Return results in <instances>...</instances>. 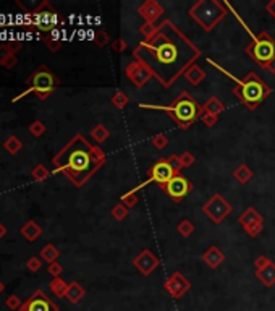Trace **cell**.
I'll return each mask as SVG.
<instances>
[{"label": "cell", "mask_w": 275, "mask_h": 311, "mask_svg": "<svg viewBox=\"0 0 275 311\" xmlns=\"http://www.w3.org/2000/svg\"><path fill=\"white\" fill-rule=\"evenodd\" d=\"M241 23L243 19L238 18ZM244 29L248 31V34L251 36V41L248 46H246L244 52L253 58V60L258 63L260 68H265L270 62L275 60V39L270 36L267 31H260L259 34H254L251 29L248 28V24L243 23Z\"/></svg>", "instance_id": "7"}, {"label": "cell", "mask_w": 275, "mask_h": 311, "mask_svg": "<svg viewBox=\"0 0 275 311\" xmlns=\"http://www.w3.org/2000/svg\"><path fill=\"white\" fill-rule=\"evenodd\" d=\"M41 39L42 42L46 44L47 49H49L50 52H59L60 47H62V39L59 36V31H50V33H46V34H41Z\"/></svg>", "instance_id": "24"}, {"label": "cell", "mask_w": 275, "mask_h": 311, "mask_svg": "<svg viewBox=\"0 0 275 311\" xmlns=\"http://www.w3.org/2000/svg\"><path fill=\"white\" fill-rule=\"evenodd\" d=\"M60 21H62L60 13L57 12L55 7L50 2L44 0V2H41L32 12H26L23 28H25L26 31H34V33L39 31L41 34H46V33L55 31Z\"/></svg>", "instance_id": "6"}, {"label": "cell", "mask_w": 275, "mask_h": 311, "mask_svg": "<svg viewBox=\"0 0 275 311\" xmlns=\"http://www.w3.org/2000/svg\"><path fill=\"white\" fill-rule=\"evenodd\" d=\"M163 289L173 300L183 298V295H186L191 289V282L186 279L181 272H173L163 284Z\"/></svg>", "instance_id": "13"}, {"label": "cell", "mask_w": 275, "mask_h": 311, "mask_svg": "<svg viewBox=\"0 0 275 311\" xmlns=\"http://www.w3.org/2000/svg\"><path fill=\"white\" fill-rule=\"evenodd\" d=\"M177 232L180 233L183 238H188V237H191L193 232H194V225H193L191 221H188V219H183V221L177 225Z\"/></svg>", "instance_id": "35"}, {"label": "cell", "mask_w": 275, "mask_h": 311, "mask_svg": "<svg viewBox=\"0 0 275 311\" xmlns=\"http://www.w3.org/2000/svg\"><path fill=\"white\" fill-rule=\"evenodd\" d=\"M202 212L209 217V221L214 224H222L231 212V204L222 196V194L215 193L209 198V201L204 203L202 206Z\"/></svg>", "instance_id": "10"}, {"label": "cell", "mask_w": 275, "mask_h": 311, "mask_svg": "<svg viewBox=\"0 0 275 311\" xmlns=\"http://www.w3.org/2000/svg\"><path fill=\"white\" fill-rule=\"evenodd\" d=\"M207 63H210L212 67H215L217 70L225 73L230 80L235 81V87L231 89V92L238 97V99L241 101V104H243L248 110L258 109V107L269 97L270 91H272L267 83H265L262 78L254 71H249L243 80H240V78H236L235 75H231L230 71H226L225 68H222L219 63L214 62L212 58H207Z\"/></svg>", "instance_id": "3"}, {"label": "cell", "mask_w": 275, "mask_h": 311, "mask_svg": "<svg viewBox=\"0 0 275 311\" xmlns=\"http://www.w3.org/2000/svg\"><path fill=\"white\" fill-rule=\"evenodd\" d=\"M186 78V81L190 83L191 86H199L202 81L206 80V71L202 70V68L199 65H191L188 70L185 71V75H183Z\"/></svg>", "instance_id": "21"}, {"label": "cell", "mask_w": 275, "mask_h": 311, "mask_svg": "<svg viewBox=\"0 0 275 311\" xmlns=\"http://www.w3.org/2000/svg\"><path fill=\"white\" fill-rule=\"evenodd\" d=\"M134 60L144 63L163 87H172L201 57L196 44L170 19L151 39H144L133 51Z\"/></svg>", "instance_id": "1"}, {"label": "cell", "mask_w": 275, "mask_h": 311, "mask_svg": "<svg viewBox=\"0 0 275 311\" xmlns=\"http://www.w3.org/2000/svg\"><path fill=\"white\" fill-rule=\"evenodd\" d=\"M122 204H125L128 209L129 207H134L138 203V194L136 193H131V191H127L125 194H122V201H120Z\"/></svg>", "instance_id": "38"}, {"label": "cell", "mask_w": 275, "mask_h": 311, "mask_svg": "<svg viewBox=\"0 0 275 311\" xmlns=\"http://www.w3.org/2000/svg\"><path fill=\"white\" fill-rule=\"evenodd\" d=\"M20 311H60V310L44 292L36 290L34 294L23 303Z\"/></svg>", "instance_id": "14"}, {"label": "cell", "mask_w": 275, "mask_h": 311, "mask_svg": "<svg viewBox=\"0 0 275 311\" xmlns=\"http://www.w3.org/2000/svg\"><path fill=\"white\" fill-rule=\"evenodd\" d=\"M105 160L107 156L99 146L89 143L83 135H75L54 156L52 164L55 172H62L75 187L81 188L104 167Z\"/></svg>", "instance_id": "2"}, {"label": "cell", "mask_w": 275, "mask_h": 311, "mask_svg": "<svg viewBox=\"0 0 275 311\" xmlns=\"http://www.w3.org/2000/svg\"><path fill=\"white\" fill-rule=\"evenodd\" d=\"M26 267H28V271H30V272H37L42 267V259H41V258H37V256H32V258L28 259Z\"/></svg>", "instance_id": "44"}, {"label": "cell", "mask_w": 275, "mask_h": 311, "mask_svg": "<svg viewBox=\"0 0 275 311\" xmlns=\"http://www.w3.org/2000/svg\"><path fill=\"white\" fill-rule=\"evenodd\" d=\"M175 175H178V172H177L175 169H173V165H172L170 160H168V157H161L156 164L152 165L151 169H149L147 178L144 180L143 183H139L136 188L129 190V191H131V193H136V191H139L141 188L147 187L149 183H157L159 187L162 188L163 185H167L173 177H175Z\"/></svg>", "instance_id": "9"}, {"label": "cell", "mask_w": 275, "mask_h": 311, "mask_svg": "<svg viewBox=\"0 0 275 311\" xmlns=\"http://www.w3.org/2000/svg\"><path fill=\"white\" fill-rule=\"evenodd\" d=\"M21 235L26 238L28 242H36L37 238L42 235V228L39 224L34 221H28L25 225L21 227Z\"/></svg>", "instance_id": "23"}, {"label": "cell", "mask_w": 275, "mask_h": 311, "mask_svg": "<svg viewBox=\"0 0 275 311\" xmlns=\"http://www.w3.org/2000/svg\"><path fill=\"white\" fill-rule=\"evenodd\" d=\"M159 29H161V24L157 26L156 23H146V21H144L141 26H139V33L143 34L144 39H151L154 34L159 31Z\"/></svg>", "instance_id": "34"}, {"label": "cell", "mask_w": 275, "mask_h": 311, "mask_svg": "<svg viewBox=\"0 0 275 311\" xmlns=\"http://www.w3.org/2000/svg\"><path fill=\"white\" fill-rule=\"evenodd\" d=\"M193 188H194L193 187V183L181 173L175 175L170 182L162 187V190L165 191V194L172 199L173 203H181L183 199L193 191Z\"/></svg>", "instance_id": "11"}, {"label": "cell", "mask_w": 275, "mask_h": 311, "mask_svg": "<svg viewBox=\"0 0 275 311\" xmlns=\"http://www.w3.org/2000/svg\"><path fill=\"white\" fill-rule=\"evenodd\" d=\"M30 133H31L32 136H36V138H37V136H42V135L46 133V125L42 123L41 120H34V121H32V123L30 125Z\"/></svg>", "instance_id": "40"}, {"label": "cell", "mask_w": 275, "mask_h": 311, "mask_svg": "<svg viewBox=\"0 0 275 311\" xmlns=\"http://www.w3.org/2000/svg\"><path fill=\"white\" fill-rule=\"evenodd\" d=\"M60 256V251L57 250V246H54L52 243H47L46 246H42V250L39 253V258L41 259H44L46 262H55L57 258Z\"/></svg>", "instance_id": "28"}, {"label": "cell", "mask_w": 275, "mask_h": 311, "mask_svg": "<svg viewBox=\"0 0 275 311\" xmlns=\"http://www.w3.org/2000/svg\"><path fill=\"white\" fill-rule=\"evenodd\" d=\"M91 136H93V139L96 143H104V141L110 136V130L105 125L97 123L93 130H91Z\"/></svg>", "instance_id": "29"}, {"label": "cell", "mask_w": 275, "mask_h": 311, "mask_svg": "<svg viewBox=\"0 0 275 311\" xmlns=\"http://www.w3.org/2000/svg\"><path fill=\"white\" fill-rule=\"evenodd\" d=\"M50 292L54 294L55 296H59V298H64L66 295V290H68V284L62 279V277H54V279L50 280Z\"/></svg>", "instance_id": "27"}, {"label": "cell", "mask_w": 275, "mask_h": 311, "mask_svg": "<svg viewBox=\"0 0 275 311\" xmlns=\"http://www.w3.org/2000/svg\"><path fill=\"white\" fill-rule=\"evenodd\" d=\"M5 290V285H3V282L0 280V295H2V292Z\"/></svg>", "instance_id": "51"}, {"label": "cell", "mask_w": 275, "mask_h": 311, "mask_svg": "<svg viewBox=\"0 0 275 311\" xmlns=\"http://www.w3.org/2000/svg\"><path fill=\"white\" fill-rule=\"evenodd\" d=\"M238 222L243 227H246V225H251V224H256V222H264V219H262V216H260L258 211H256L254 207H248L238 217Z\"/></svg>", "instance_id": "26"}, {"label": "cell", "mask_w": 275, "mask_h": 311, "mask_svg": "<svg viewBox=\"0 0 275 311\" xmlns=\"http://www.w3.org/2000/svg\"><path fill=\"white\" fill-rule=\"evenodd\" d=\"M21 49V42L0 44V65L12 70L16 65V52Z\"/></svg>", "instance_id": "17"}, {"label": "cell", "mask_w": 275, "mask_h": 311, "mask_svg": "<svg viewBox=\"0 0 275 311\" xmlns=\"http://www.w3.org/2000/svg\"><path fill=\"white\" fill-rule=\"evenodd\" d=\"M152 144H154V148L159 149V151L165 149L167 146H168V138H167V135H163V133L156 135V136L152 138Z\"/></svg>", "instance_id": "39"}, {"label": "cell", "mask_w": 275, "mask_h": 311, "mask_svg": "<svg viewBox=\"0 0 275 311\" xmlns=\"http://www.w3.org/2000/svg\"><path fill=\"white\" fill-rule=\"evenodd\" d=\"M178 159H180V164H181L183 169L191 167V165L196 162V156H193L190 151H185L183 154H180L178 156Z\"/></svg>", "instance_id": "37"}, {"label": "cell", "mask_w": 275, "mask_h": 311, "mask_svg": "<svg viewBox=\"0 0 275 311\" xmlns=\"http://www.w3.org/2000/svg\"><path fill=\"white\" fill-rule=\"evenodd\" d=\"M5 233H7V227L3 225L2 222H0V238H2L3 235H5Z\"/></svg>", "instance_id": "50"}, {"label": "cell", "mask_w": 275, "mask_h": 311, "mask_svg": "<svg viewBox=\"0 0 275 311\" xmlns=\"http://www.w3.org/2000/svg\"><path fill=\"white\" fill-rule=\"evenodd\" d=\"M31 177L34 178L36 182H44V180H47L50 177V172H49V169H47L44 164H37L36 167L32 169Z\"/></svg>", "instance_id": "32"}, {"label": "cell", "mask_w": 275, "mask_h": 311, "mask_svg": "<svg viewBox=\"0 0 275 311\" xmlns=\"http://www.w3.org/2000/svg\"><path fill=\"white\" fill-rule=\"evenodd\" d=\"M26 86H28L26 92H34L41 101H46L60 86V78L47 65H41L26 80Z\"/></svg>", "instance_id": "8"}, {"label": "cell", "mask_w": 275, "mask_h": 311, "mask_svg": "<svg viewBox=\"0 0 275 311\" xmlns=\"http://www.w3.org/2000/svg\"><path fill=\"white\" fill-rule=\"evenodd\" d=\"M125 76H127L136 87H144L154 78L151 70L139 60L129 62L128 65L125 67Z\"/></svg>", "instance_id": "12"}, {"label": "cell", "mask_w": 275, "mask_h": 311, "mask_svg": "<svg viewBox=\"0 0 275 311\" xmlns=\"http://www.w3.org/2000/svg\"><path fill=\"white\" fill-rule=\"evenodd\" d=\"M264 70H267L269 73H272V75H275V60H272V62H270L269 65L264 68Z\"/></svg>", "instance_id": "49"}, {"label": "cell", "mask_w": 275, "mask_h": 311, "mask_svg": "<svg viewBox=\"0 0 275 311\" xmlns=\"http://www.w3.org/2000/svg\"><path fill=\"white\" fill-rule=\"evenodd\" d=\"M127 49H128V42L125 41L123 37L113 39V42H112V51H113V52L123 53V52H127Z\"/></svg>", "instance_id": "42"}, {"label": "cell", "mask_w": 275, "mask_h": 311, "mask_svg": "<svg viewBox=\"0 0 275 311\" xmlns=\"http://www.w3.org/2000/svg\"><path fill=\"white\" fill-rule=\"evenodd\" d=\"M110 102H112V105L115 109L123 110L125 107L129 104V97L125 94L123 91H117V92H113L112 97H110Z\"/></svg>", "instance_id": "31"}, {"label": "cell", "mask_w": 275, "mask_h": 311, "mask_svg": "<svg viewBox=\"0 0 275 311\" xmlns=\"http://www.w3.org/2000/svg\"><path fill=\"white\" fill-rule=\"evenodd\" d=\"M256 277H258V279L262 282V285H265V287L275 285V262H269V264L262 267V269L256 271Z\"/></svg>", "instance_id": "20"}, {"label": "cell", "mask_w": 275, "mask_h": 311, "mask_svg": "<svg viewBox=\"0 0 275 311\" xmlns=\"http://www.w3.org/2000/svg\"><path fill=\"white\" fill-rule=\"evenodd\" d=\"M163 7L156 0H146L144 3L139 5L138 8V13L139 17H141L146 23H156L157 18H161L163 15Z\"/></svg>", "instance_id": "16"}, {"label": "cell", "mask_w": 275, "mask_h": 311, "mask_svg": "<svg viewBox=\"0 0 275 311\" xmlns=\"http://www.w3.org/2000/svg\"><path fill=\"white\" fill-rule=\"evenodd\" d=\"M202 110H204V114H210L214 117H219L222 112L225 110V104L217 96H212L204 102V104H202Z\"/></svg>", "instance_id": "22"}, {"label": "cell", "mask_w": 275, "mask_h": 311, "mask_svg": "<svg viewBox=\"0 0 275 311\" xmlns=\"http://www.w3.org/2000/svg\"><path fill=\"white\" fill-rule=\"evenodd\" d=\"M202 261H204V264L209 266L210 269H217V267L225 261V253L220 251L217 246H210L209 250H206L204 255H202Z\"/></svg>", "instance_id": "18"}, {"label": "cell", "mask_w": 275, "mask_h": 311, "mask_svg": "<svg viewBox=\"0 0 275 311\" xmlns=\"http://www.w3.org/2000/svg\"><path fill=\"white\" fill-rule=\"evenodd\" d=\"M21 148H23V143L16 138L15 135L8 136V139L5 141V143H3V149H5L7 153L12 154V156H15V154L20 153Z\"/></svg>", "instance_id": "30"}, {"label": "cell", "mask_w": 275, "mask_h": 311, "mask_svg": "<svg viewBox=\"0 0 275 311\" xmlns=\"http://www.w3.org/2000/svg\"><path fill=\"white\" fill-rule=\"evenodd\" d=\"M5 305H7V308H10L13 311H16V310H20L23 303H21V298L20 296H16V295H10L8 298L5 300Z\"/></svg>", "instance_id": "43"}, {"label": "cell", "mask_w": 275, "mask_h": 311, "mask_svg": "<svg viewBox=\"0 0 275 311\" xmlns=\"http://www.w3.org/2000/svg\"><path fill=\"white\" fill-rule=\"evenodd\" d=\"M265 10H267V13L270 17L275 18V0H270V2L265 5Z\"/></svg>", "instance_id": "48"}, {"label": "cell", "mask_w": 275, "mask_h": 311, "mask_svg": "<svg viewBox=\"0 0 275 311\" xmlns=\"http://www.w3.org/2000/svg\"><path fill=\"white\" fill-rule=\"evenodd\" d=\"M110 216H112L115 221H125V219L128 217V207L125 206V204L122 203H118V204H115V206L112 207V211H110Z\"/></svg>", "instance_id": "33"}, {"label": "cell", "mask_w": 275, "mask_h": 311, "mask_svg": "<svg viewBox=\"0 0 275 311\" xmlns=\"http://www.w3.org/2000/svg\"><path fill=\"white\" fill-rule=\"evenodd\" d=\"M201 120H202V123H204L206 126H214L217 123V120H219V117H214V115H210V114H202L201 115Z\"/></svg>", "instance_id": "46"}, {"label": "cell", "mask_w": 275, "mask_h": 311, "mask_svg": "<svg viewBox=\"0 0 275 311\" xmlns=\"http://www.w3.org/2000/svg\"><path fill=\"white\" fill-rule=\"evenodd\" d=\"M244 228V232L248 233V235L251 238H254V237H258L260 232H262V228H264V222H256V224H251V225H246L243 227Z\"/></svg>", "instance_id": "41"}, {"label": "cell", "mask_w": 275, "mask_h": 311, "mask_svg": "<svg viewBox=\"0 0 275 311\" xmlns=\"http://www.w3.org/2000/svg\"><path fill=\"white\" fill-rule=\"evenodd\" d=\"M47 271H49V274H50V276H54V277H60V274H62V272H64V266H62L59 261H55V262H50L49 267H47Z\"/></svg>", "instance_id": "45"}, {"label": "cell", "mask_w": 275, "mask_h": 311, "mask_svg": "<svg viewBox=\"0 0 275 311\" xmlns=\"http://www.w3.org/2000/svg\"><path fill=\"white\" fill-rule=\"evenodd\" d=\"M253 177H254V172L248 164H240L233 172V178L241 185H246L248 182H251Z\"/></svg>", "instance_id": "25"}, {"label": "cell", "mask_w": 275, "mask_h": 311, "mask_svg": "<svg viewBox=\"0 0 275 311\" xmlns=\"http://www.w3.org/2000/svg\"><path fill=\"white\" fill-rule=\"evenodd\" d=\"M269 262H272L269 259L267 256H258L254 259V266H256V271H259V269H262V267H265L269 264Z\"/></svg>", "instance_id": "47"}, {"label": "cell", "mask_w": 275, "mask_h": 311, "mask_svg": "<svg viewBox=\"0 0 275 311\" xmlns=\"http://www.w3.org/2000/svg\"><path fill=\"white\" fill-rule=\"evenodd\" d=\"M139 109H151V110H162L172 117V120L183 130H188L196 120L201 119L204 114L202 105L193 97L190 92H180L170 104L157 105V104H139Z\"/></svg>", "instance_id": "4"}, {"label": "cell", "mask_w": 275, "mask_h": 311, "mask_svg": "<svg viewBox=\"0 0 275 311\" xmlns=\"http://www.w3.org/2000/svg\"><path fill=\"white\" fill-rule=\"evenodd\" d=\"M159 264H161V261H159V258L154 255L151 250H143L139 255L133 259V266L136 267V269L141 272L143 276H151L154 271L157 269Z\"/></svg>", "instance_id": "15"}, {"label": "cell", "mask_w": 275, "mask_h": 311, "mask_svg": "<svg viewBox=\"0 0 275 311\" xmlns=\"http://www.w3.org/2000/svg\"><path fill=\"white\" fill-rule=\"evenodd\" d=\"M226 13H228V8L225 2H220V0H197L188 10L190 18L207 33L212 31L226 17Z\"/></svg>", "instance_id": "5"}, {"label": "cell", "mask_w": 275, "mask_h": 311, "mask_svg": "<svg viewBox=\"0 0 275 311\" xmlns=\"http://www.w3.org/2000/svg\"><path fill=\"white\" fill-rule=\"evenodd\" d=\"M84 295H86V290H84V287L80 284V282H76L73 280L71 284H68V290H66V295H65V298L70 301V303H80L81 300L84 298Z\"/></svg>", "instance_id": "19"}, {"label": "cell", "mask_w": 275, "mask_h": 311, "mask_svg": "<svg viewBox=\"0 0 275 311\" xmlns=\"http://www.w3.org/2000/svg\"><path fill=\"white\" fill-rule=\"evenodd\" d=\"M93 41H94L96 46L105 47L110 42V36H109V33L104 31V29H97V31L94 33V39H93Z\"/></svg>", "instance_id": "36"}]
</instances>
